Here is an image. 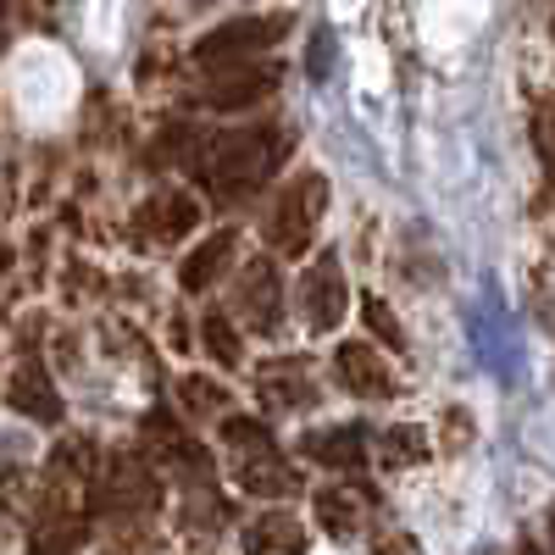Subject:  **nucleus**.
Returning a JSON list of instances; mask_svg holds the SVG:
<instances>
[{"label": "nucleus", "mask_w": 555, "mask_h": 555, "mask_svg": "<svg viewBox=\"0 0 555 555\" xmlns=\"http://www.w3.org/2000/svg\"><path fill=\"white\" fill-rule=\"evenodd\" d=\"M272 89H278V67H272V62H256V67H240V73H228L222 83H211V89H206V106L240 112V106H250V101H267Z\"/></svg>", "instance_id": "obj_8"}, {"label": "nucleus", "mask_w": 555, "mask_h": 555, "mask_svg": "<svg viewBox=\"0 0 555 555\" xmlns=\"http://www.w3.org/2000/svg\"><path fill=\"white\" fill-rule=\"evenodd\" d=\"M306 528L295 512H267L261 522H250L245 533V555H306Z\"/></svg>", "instance_id": "obj_9"}, {"label": "nucleus", "mask_w": 555, "mask_h": 555, "mask_svg": "<svg viewBox=\"0 0 555 555\" xmlns=\"http://www.w3.org/2000/svg\"><path fill=\"white\" fill-rule=\"evenodd\" d=\"M240 489L278 500V494H295V489H300V473H295L278 450H261V455H245V467H240Z\"/></svg>", "instance_id": "obj_12"}, {"label": "nucleus", "mask_w": 555, "mask_h": 555, "mask_svg": "<svg viewBox=\"0 0 555 555\" xmlns=\"http://www.w3.org/2000/svg\"><path fill=\"white\" fill-rule=\"evenodd\" d=\"M378 450H384V467H416V461H428V428L400 423L378 439Z\"/></svg>", "instance_id": "obj_17"}, {"label": "nucleus", "mask_w": 555, "mask_h": 555, "mask_svg": "<svg viewBox=\"0 0 555 555\" xmlns=\"http://www.w3.org/2000/svg\"><path fill=\"white\" fill-rule=\"evenodd\" d=\"M178 395H183V405H190L195 416H222L228 411V389L222 384H211V378H201V373H190L178 384Z\"/></svg>", "instance_id": "obj_20"}, {"label": "nucleus", "mask_w": 555, "mask_h": 555, "mask_svg": "<svg viewBox=\"0 0 555 555\" xmlns=\"http://www.w3.org/2000/svg\"><path fill=\"white\" fill-rule=\"evenodd\" d=\"M284 156V128H234L211 145V190L222 201L250 195Z\"/></svg>", "instance_id": "obj_1"}, {"label": "nucleus", "mask_w": 555, "mask_h": 555, "mask_svg": "<svg viewBox=\"0 0 555 555\" xmlns=\"http://www.w3.org/2000/svg\"><path fill=\"white\" fill-rule=\"evenodd\" d=\"M300 306H306V328L311 334H334L339 317L350 306V289H345V267H339V250H322L306 278H300Z\"/></svg>", "instance_id": "obj_4"}, {"label": "nucleus", "mask_w": 555, "mask_h": 555, "mask_svg": "<svg viewBox=\"0 0 555 555\" xmlns=\"http://www.w3.org/2000/svg\"><path fill=\"white\" fill-rule=\"evenodd\" d=\"M322 206H328V178H322V172H300L284 190V201L272 206V217H267V245L278 256H306L311 240H317Z\"/></svg>", "instance_id": "obj_2"}, {"label": "nucleus", "mask_w": 555, "mask_h": 555, "mask_svg": "<svg viewBox=\"0 0 555 555\" xmlns=\"http://www.w3.org/2000/svg\"><path fill=\"white\" fill-rule=\"evenodd\" d=\"M300 450L311 455V461H322V467H361L366 461V434L356 428V423H345V428H317V434H306L300 439Z\"/></svg>", "instance_id": "obj_10"}, {"label": "nucleus", "mask_w": 555, "mask_h": 555, "mask_svg": "<svg viewBox=\"0 0 555 555\" xmlns=\"http://www.w3.org/2000/svg\"><path fill=\"white\" fill-rule=\"evenodd\" d=\"M234 261V228H217V234L206 240V245H195L190 256H183V272H178V284L190 289V295H201L206 284H217L222 278V267Z\"/></svg>", "instance_id": "obj_11"}, {"label": "nucleus", "mask_w": 555, "mask_h": 555, "mask_svg": "<svg viewBox=\"0 0 555 555\" xmlns=\"http://www.w3.org/2000/svg\"><path fill=\"white\" fill-rule=\"evenodd\" d=\"M222 444H234L240 455H261L272 450V428L261 416H222Z\"/></svg>", "instance_id": "obj_19"}, {"label": "nucleus", "mask_w": 555, "mask_h": 555, "mask_svg": "<svg viewBox=\"0 0 555 555\" xmlns=\"http://www.w3.org/2000/svg\"><path fill=\"white\" fill-rule=\"evenodd\" d=\"M106 505L112 512H151L156 505V478L139 455H117L106 473Z\"/></svg>", "instance_id": "obj_7"}, {"label": "nucleus", "mask_w": 555, "mask_h": 555, "mask_svg": "<svg viewBox=\"0 0 555 555\" xmlns=\"http://www.w3.org/2000/svg\"><path fill=\"white\" fill-rule=\"evenodd\" d=\"M83 544V522L73 517V512H56L51 522L39 528V539H34V555H73Z\"/></svg>", "instance_id": "obj_18"}, {"label": "nucleus", "mask_w": 555, "mask_h": 555, "mask_svg": "<svg viewBox=\"0 0 555 555\" xmlns=\"http://www.w3.org/2000/svg\"><path fill=\"white\" fill-rule=\"evenodd\" d=\"M317 522L334 539H350L361 522V494L356 489H317Z\"/></svg>", "instance_id": "obj_14"}, {"label": "nucleus", "mask_w": 555, "mask_h": 555, "mask_svg": "<svg viewBox=\"0 0 555 555\" xmlns=\"http://www.w3.org/2000/svg\"><path fill=\"white\" fill-rule=\"evenodd\" d=\"M361 317H366V328H373V334H384V339H389L395 350L405 345V334H400V322H395V311H389V306H384L378 295H366V300H361Z\"/></svg>", "instance_id": "obj_21"}, {"label": "nucleus", "mask_w": 555, "mask_h": 555, "mask_svg": "<svg viewBox=\"0 0 555 555\" xmlns=\"http://www.w3.org/2000/svg\"><path fill=\"white\" fill-rule=\"evenodd\" d=\"M201 345H206V356H211L217 366H240V361H245V339H240V328H234L222 311H206V317H201Z\"/></svg>", "instance_id": "obj_15"}, {"label": "nucleus", "mask_w": 555, "mask_h": 555, "mask_svg": "<svg viewBox=\"0 0 555 555\" xmlns=\"http://www.w3.org/2000/svg\"><path fill=\"white\" fill-rule=\"evenodd\" d=\"M522 555H544V550H539V544H533V539H522Z\"/></svg>", "instance_id": "obj_23"}, {"label": "nucleus", "mask_w": 555, "mask_h": 555, "mask_svg": "<svg viewBox=\"0 0 555 555\" xmlns=\"http://www.w3.org/2000/svg\"><path fill=\"white\" fill-rule=\"evenodd\" d=\"M284 34H289V17H234V23H222V28L195 39V62L201 67L250 62V56H261L267 44H278Z\"/></svg>", "instance_id": "obj_3"}, {"label": "nucleus", "mask_w": 555, "mask_h": 555, "mask_svg": "<svg viewBox=\"0 0 555 555\" xmlns=\"http://www.w3.org/2000/svg\"><path fill=\"white\" fill-rule=\"evenodd\" d=\"M334 373H339V384H345L350 395H361V400H389V395H395L389 361H384L373 345H361V339H350V345L334 350Z\"/></svg>", "instance_id": "obj_5"}, {"label": "nucleus", "mask_w": 555, "mask_h": 555, "mask_svg": "<svg viewBox=\"0 0 555 555\" xmlns=\"http://www.w3.org/2000/svg\"><path fill=\"white\" fill-rule=\"evenodd\" d=\"M7 400L23 416H34V423H62V400H56L51 378H44V366H23V373L12 378V389H7Z\"/></svg>", "instance_id": "obj_13"}, {"label": "nucleus", "mask_w": 555, "mask_h": 555, "mask_svg": "<svg viewBox=\"0 0 555 555\" xmlns=\"http://www.w3.org/2000/svg\"><path fill=\"white\" fill-rule=\"evenodd\" d=\"M373 555H416V539L395 528V533H384V539L373 544Z\"/></svg>", "instance_id": "obj_22"}, {"label": "nucleus", "mask_w": 555, "mask_h": 555, "mask_svg": "<svg viewBox=\"0 0 555 555\" xmlns=\"http://www.w3.org/2000/svg\"><path fill=\"white\" fill-rule=\"evenodd\" d=\"M240 306L256 317V328H278V317H284V278L267 256H256L245 272H240Z\"/></svg>", "instance_id": "obj_6"}, {"label": "nucleus", "mask_w": 555, "mask_h": 555, "mask_svg": "<svg viewBox=\"0 0 555 555\" xmlns=\"http://www.w3.org/2000/svg\"><path fill=\"white\" fill-rule=\"evenodd\" d=\"M195 201H183V195H167L162 206H145V222H151V234L167 245V240H178V234H190L195 228Z\"/></svg>", "instance_id": "obj_16"}]
</instances>
